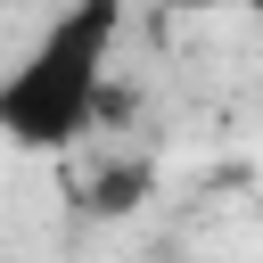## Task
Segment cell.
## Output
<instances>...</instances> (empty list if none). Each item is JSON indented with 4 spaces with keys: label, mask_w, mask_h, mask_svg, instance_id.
I'll return each mask as SVG.
<instances>
[{
    "label": "cell",
    "mask_w": 263,
    "mask_h": 263,
    "mask_svg": "<svg viewBox=\"0 0 263 263\" xmlns=\"http://www.w3.org/2000/svg\"><path fill=\"white\" fill-rule=\"evenodd\" d=\"M140 197H148V164H107V173L82 181V205L90 214H132Z\"/></svg>",
    "instance_id": "cell-2"
},
{
    "label": "cell",
    "mask_w": 263,
    "mask_h": 263,
    "mask_svg": "<svg viewBox=\"0 0 263 263\" xmlns=\"http://www.w3.org/2000/svg\"><path fill=\"white\" fill-rule=\"evenodd\" d=\"M132 0H66L0 74V140L25 156H82L107 115V66Z\"/></svg>",
    "instance_id": "cell-1"
},
{
    "label": "cell",
    "mask_w": 263,
    "mask_h": 263,
    "mask_svg": "<svg viewBox=\"0 0 263 263\" xmlns=\"http://www.w3.org/2000/svg\"><path fill=\"white\" fill-rule=\"evenodd\" d=\"M222 8H255V16H263V0H222Z\"/></svg>",
    "instance_id": "cell-4"
},
{
    "label": "cell",
    "mask_w": 263,
    "mask_h": 263,
    "mask_svg": "<svg viewBox=\"0 0 263 263\" xmlns=\"http://www.w3.org/2000/svg\"><path fill=\"white\" fill-rule=\"evenodd\" d=\"M173 8H222V0H173Z\"/></svg>",
    "instance_id": "cell-3"
}]
</instances>
